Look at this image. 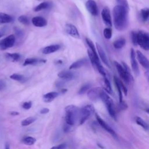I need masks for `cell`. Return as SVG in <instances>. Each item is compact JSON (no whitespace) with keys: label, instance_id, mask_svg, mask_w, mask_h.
Segmentation results:
<instances>
[{"label":"cell","instance_id":"obj_16","mask_svg":"<svg viewBox=\"0 0 149 149\" xmlns=\"http://www.w3.org/2000/svg\"><path fill=\"white\" fill-rule=\"evenodd\" d=\"M31 22L34 26L38 27H42L47 24V21L46 19L41 16H36L33 17Z\"/></svg>","mask_w":149,"mask_h":149},{"label":"cell","instance_id":"obj_51","mask_svg":"<svg viewBox=\"0 0 149 149\" xmlns=\"http://www.w3.org/2000/svg\"><path fill=\"white\" fill-rule=\"evenodd\" d=\"M66 91H67V90L66 89H65V88H63L62 90H61V92L62 93H65V92H66Z\"/></svg>","mask_w":149,"mask_h":149},{"label":"cell","instance_id":"obj_41","mask_svg":"<svg viewBox=\"0 0 149 149\" xmlns=\"http://www.w3.org/2000/svg\"><path fill=\"white\" fill-rule=\"evenodd\" d=\"M118 107H119V109L120 110H125V109H127V105L126 103H125L123 101H122V102H119Z\"/></svg>","mask_w":149,"mask_h":149},{"label":"cell","instance_id":"obj_53","mask_svg":"<svg viewBox=\"0 0 149 149\" xmlns=\"http://www.w3.org/2000/svg\"><path fill=\"white\" fill-rule=\"evenodd\" d=\"M38 1H41V0H38Z\"/></svg>","mask_w":149,"mask_h":149},{"label":"cell","instance_id":"obj_30","mask_svg":"<svg viewBox=\"0 0 149 149\" xmlns=\"http://www.w3.org/2000/svg\"><path fill=\"white\" fill-rule=\"evenodd\" d=\"M5 56L8 59L13 62L17 61L20 57V54L18 53H7Z\"/></svg>","mask_w":149,"mask_h":149},{"label":"cell","instance_id":"obj_52","mask_svg":"<svg viewBox=\"0 0 149 149\" xmlns=\"http://www.w3.org/2000/svg\"><path fill=\"white\" fill-rule=\"evenodd\" d=\"M146 111L147 113H148L149 114V108H147V109H146Z\"/></svg>","mask_w":149,"mask_h":149},{"label":"cell","instance_id":"obj_12","mask_svg":"<svg viewBox=\"0 0 149 149\" xmlns=\"http://www.w3.org/2000/svg\"><path fill=\"white\" fill-rule=\"evenodd\" d=\"M86 7L88 12L93 16H96L98 14V9L96 2L94 0H88L86 3Z\"/></svg>","mask_w":149,"mask_h":149},{"label":"cell","instance_id":"obj_36","mask_svg":"<svg viewBox=\"0 0 149 149\" xmlns=\"http://www.w3.org/2000/svg\"><path fill=\"white\" fill-rule=\"evenodd\" d=\"M103 34H104V37L106 38V39H110L112 37V30L109 28V27H107V28H105L104 30V31H103Z\"/></svg>","mask_w":149,"mask_h":149},{"label":"cell","instance_id":"obj_50","mask_svg":"<svg viewBox=\"0 0 149 149\" xmlns=\"http://www.w3.org/2000/svg\"><path fill=\"white\" fill-rule=\"evenodd\" d=\"M5 149H10L9 144L6 143V144H5Z\"/></svg>","mask_w":149,"mask_h":149},{"label":"cell","instance_id":"obj_28","mask_svg":"<svg viewBox=\"0 0 149 149\" xmlns=\"http://www.w3.org/2000/svg\"><path fill=\"white\" fill-rule=\"evenodd\" d=\"M103 82H104V88L105 90V91L109 94H112V87L111 86V83H110L107 77H104Z\"/></svg>","mask_w":149,"mask_h":149},{"label":"cell","instance_id":"obj_10","mask_svg":"<svg viewBox=\"0 0 149 149\" xmlns=\"http://www.w3.org/2000/svg\"><path fill=\"white\" fill-rule=\"evenodd\" d=\"M95 117H96L98 123H99V125L101 126V127H102L105 131H107L108 133H109L112 136H113L115 137H117V135H116L115 132L113 130V129L112 127H111L98 114H95Z\"/></svg>","mask_w":149,"mask_h":149},{"label":"cell","instance_id":"obj_42","mask_svg":"<svg viewBox=\"0 0 149 149\" xmlns=\"http://www.w3.org/2000/svg\"><path fill=\"white\" fill-rule=\"evenodd\" d=\"M15 31L16 36L19 37H21L22 36H23V31H22V30L20 29L18 27H15Z\"/></svg>","mask_w":149,"mask_h":149},{"label":"cell","instance_id":"obj_26","mask_svg":"<svg viewBox=\"0 0 149 149\" xmlns=\"http://www.w3.org/2000/svg\"><path fill=\"white\" fill-rule=\"evenodd\" d=\"M135 119H136V122L137 123V124L139 125V126H140L144 129L147 130L149 129L148 124L144 120H143L141 118H140L139 116H136Z\"/></svg>","mask_w":149,"mask_h":149},{"label":"cell","instance_id":"obj_33","mask_svg":"<svg viewBox=\"0 0 149 149\" xmlns=\"http://www.w3.org/2000/svg\"><path fill=\"white\" fill-rule=\"evenodd\" d=\"M36 118L33 117V116H30L29 118H27L26 119H24V120H23L21 122V125L23 126H26L28 125H30V124H31L32 123H33L34 122L36 121Z\"/></svg>","mask_w":149,"mask_h":149},{"label":"cell","instance_id":"obj_9","mask_svg":"<svg viewBox=\"0 0 149 149\" xmlns=\"http://www.w3.org/2000/svg\"><path fill=\"white\" fill-rule=\"evenodd\" d=\"M102 91L103 90L101 87L93 88L88 91L87 97L90 100L93 101H95L100 98L101 94Z\"/></svg>","mask_w":149,"mask_h":149},{"label":"cell","instance_id":"obj_20","mask_svg":"<svg viewBox=\"0 0 149 149\" xmlns=\"http://www.w3.org/2000/svg\"><path fill=\"white\" fill-rule=\"evenodd\" d=\"M61 46L58 44H55V45H51L47 47H44L42 50V52L44 54H49L53 52H55L59 50L60 49Z\"/></svg>","mask_w":149,"mask_h":149},{"label":"cell","instance_id":"obj_55","mask_svg":"<svg viewBox=\"0 0 149 149\" xmlns=\"http://www.w3.org/2000/svg\"></svg>","mask_w":149,"mask_h":149},{"label":"cell","instance_id":"obj_2","mask_svg":"<svg viewBox=\"0 0 149 149\" xmlns=\"http://www.w3.org/2000/svg\"><path fill=\"white\" fill-rule=\"evenodd\" d=\"M80 108L74 105H69L65 107V122L66 123L72 126L79 120Z\"/></svg>","mask_w":149,"mask_h":149},{"label":"cell","instance_id":"obj_27","mask_svg":"<svg viewBox=\"0 0 149 149\" xmlns=\"http://www.w3.org/2000/svg\"><path fill=\"white\" fill-rule=\"evenodd\" d=\"M22 142L27 146H32L36 142V139L31 136H26L22 139Z\"/></svg>","mask_w":149,"mask_h":149},{"label":"cell","instance_id":"obj_35","mask_svg":"<svg viewBox=\"0 0 149 149\" xmlns=\"http://www.w3.org/2000/svg\"><path fill=\"white\" fill-rule=\"evenodd\" d=\"M130 36H131V40H132V42L133 44L134 45L136 46L138 44V42H137V39H138L137 33L136 31H132L131 32Z\"/></svg>","mask_w":149,"mask_h":149},{"label":"cell","instance_id":"obj_45","mask_svg":"<svg viewBox=\"0 0 149 149\" xmlns=\"http://www.w3.org/2000/svg\"><path fill=\"white\" fill-rule=\"evenodd\" d=\"M63 84H64V82L63 81H58L55 83V86L58 88H60V87H62L63 86Z\"/></svg>","mask_w":149,"mask_h":149},{"label":"cell","instance_id":"obj_22","mask_svg":"<svg viewBox=\"0 0 149 149\" xmlns=\"http://www.w3.org/2000/svg\"><path fill=\"white\" fill-rule=\"evenodd\" d=\"M87 62V60L86 58H83L81 59H79L73 63H72L69 66V69H78L83 66H84L86 63Z\"/></svg>","mask_w":149,"mask_h":149},{"label":"cell","instance_id":"obj_17","mask_svg":"<svg viewBox=\"0 0 149 149\" xmlns=\"http://www.w3.org/2000/svg\"><path fill=\"white\" fill-rule=\"evenodd\" d=\"M46 60L45 59H38L37 58H27L25 59L23 65V66H27V65H41L44 64L46 62Z\"/></svg>","mask_w":149,"mask_h":149},{"label":"cell","instance_id":"obj_14","mask_svg":"<svg viewBox=\"0 0 149 149\" xmlns=\"http://www.w3.org/2000/svg\"><path fill=\"white\" fill-rule=\"evenodd\" d=\"M136 52L133 48H132L130 50V61H131V65L132 69L135 74L136 76H138L139 74V69L138 66V64L137 63V61L136 59Z\"/></svg>","mask_w":149,"mask_h":149},{"label":"cell","instance_id":"obj_49","mask_svg":"<svg viewBox=\"0 0 149 149\" xmlns=\"http://www.w3.org/2000/svg\"><path fill=\"white\" fill-rule=\"evenodd\" d=\"M145 76L148 80V81L149 82V71H146L145 73Z\"/></svg>","mask_w":149,"mask_h":149},{"label":"cell","instance_id":"obj_24","mask_svg":"<svg viewBox=\"0 0 149 149\" xmlns=\"http://www.w3.org/2000/svg\"><path fill=\"white\" fill-rule=\"evenodd\" d=\"M125 44H126V41H125V38H119L113 42V45L114 48L116 49H120L125 46Z\"/></svg>","mask_w":149,"mask_h":149},{"label":"cell","instance_id":"obj_39","mask_svg":"<svg viewBox=\"0 0 149 149\" xmlns=\"http://www.w3.org/2000/svg\"><path fill=\"white\" fill-rule=\"evenodd\" d=\"M118 3V5L124 6L125 8L129 9V5L127 0H116Z\"/></svg>","mask_w":149,"mask_h":149},{"label":"cell","instance_id":"obj_37","mask_svg":"<svg viewBox=\"0 0 149 149\" xmlns=\"http://www.w3.org/2000/svg\"><path fill=\"white\" fill-rule=\"evenodd\" d=\"M90 87H91V84H89V83H87V84H84L83 86H82L81 87V88H80L78 93L79 94H83L85 93L87 91H88L90 89Z\"/></svg>","mask_w":149,"mask_h":149},{"label":"cell","instance_id":"obj_13","mask_svg":"<svg viewBox=\"0 0 149 149\" xmlns=\"http://www.w3.org/2000/svg\"><path fill=\"white\" fill-rule=\"evenodd\" d=\"M136 55L140 65L144 69H146L147 71H149V61L146 58V56L144 55L139 50H137L136 51Z\"/></svg>","mask_w":149,"mask_h":149},{"label":"cell","instance_id":"obj_3","mask_svg":"<svg viewBox=\"0 0 149 149\" xmlns=\"http://www.w3.org/2000/svg\"><path fill=\"white\" fill-rule=\"evenodd\" d=\"M114 64L119 76L125 83L129 84V83L133 81V77L130 73V69L126 63L122 62V65H121L119 62L114 61Z\"/></svg>","mask_w":149,"mask_h":149},{"label":"cell","instance_id":"obj_38","mask_svg":"<svg viewBox=\"0 0 149 149\" xmlns=\"http://www.w3.org/2000/svg\"><path fill=\"white\" fill-rule=\"evenodd\" d=\"M22 108L24 109H29L31 108V106H32V102L29 101H27V102H24L22 104Z\"/></svg>","mask_w":149,"mask_h":149},{"label":"cell","instance_id":"obj_1","mask_svg":"<svg viewBox=\"0 0 149 149\" xmlns=\"http://www.w3.org/2000/svg\"><path fill=\"white\" fill-rule=\"evenodd\" d=\"M128 10L123 6L116 5L113 9V24L116 29L119 31L124 30L128 22Z\"/></svg>","mask_w":149,"mask_h":149},{"label":"cell","instance_id":"obj_32","mask_svg":"<svg viewBox=\"0 0 149 149\" xmlns=\"http://www.w3.org/2000/svg\"><path fill=\"white\" fill-rule=\"evenodd\" d=\"M10 78L12 80L18 81H20V82H23V81H24L26 80V77L23 75L17 74V73L12 74V75L10 76Z\"/></svg>","mask_w":149,"mask_h":149},{"label":"cell","instance_id":"obj_11","mask_svg":"<svg viewBox=\"0 0 149 149\" xmlns=\"http://www.w3.org/2000/svg\"><path fill=\"white\" fill-rule=\"evenodd\" d=\"M101 17L105 25H107L109 27L112 26V19H111V13L108 7H105L102 10Z\"/></svg>","mask_w":149,"mask_h":149},{"label":"cell","instance_id":"obj_40","mask_svg":"<svg viewBox=\"0 0 149 149\" xmlns=\"http://www.w3.org/2000/svg\"><path fill=\"white\" fill-rule=\"evenodd\" d=\"M67 145L65 143H62L59 145H56L52 147L50 149H66Z\"/></svg>","mask_w":149,"mask_h":149},{"label":"cell","instance_id":"obj_29","mask_svg":"<svg viewBox=\"0 0 149 149\" xmlns=\"http://www.w3.org/2000/svg\"><path fill=\"white\" fill-rule=\"evenodd\" d=\"M141 19L143 22H146L149 19V8H145L140 10Z\"/></svg>","mask_w":149,"mask_h":149},{"label":"cell","instance_id":"obj_43","mask_svg":"<svg viewBox=\"0 0 149 149\" xmlns=\"http://www.w3.org/2000/svg\"><path fill=\"white\" fill-rule=\"evenodd\" d=\"M8 30V27L6 26H3L0 28V38L3 36Z\"/></svg>","mask_w":149,"mask_h":149},{"label":"cell","instance_id":"obj_44","mask_svg":"<svg viewBox=\"0 0 149 149\" xmlns=\"http://www.w3.org/2000/svg\"><path fill=\"white\" fill-rule=\"evenodd\" d=\"M6 87V83L3 80H0V91L3 90Z\"/></svg>","mask_w":149,"mask_h":149},{"label":"cell","instance_id":"obj_25","mask_svg":"<svg viewBox=\"0 0 149 149\" xmlns=\"http://www.w3.org/2000/svg\"><path fill=\"white\" fill-rule=\"evenodd\" d=\"M86 43L88 45V46L90 48V49L92 51V52L93 53V54L95 55V56L97 58H99L98 57V54H97V49L95 48V47L93 43V42L89 38H86Z\"/></svg>","mask_w":149,"mask_h":149},{"label":"cell","instance_id":"obj_8","mask_svg":"<svg viewBox=\"0 0 149 149\" xmlns=\"http://www.w3.org/2000/svg\"><path fill=\"white\" fill-rule=\"evenodd\" d=\"M15 36L13 34L9 35L0 41V48L4 50L13 47L15 42Z\"/></svg>","mask_w":149,"mask_h":149},{"label":"cell","instance_id":"obj_47","mask_svg":"<svg viewBox=\"0 0 149 149\" xmlns=\"http://www.w3.org/2000/svg\"><path fill=\"white\" fill-rule=\"evenodd\" d=\"M70 128V126H69V125L65 123V125L63 126V131L65 132H68L69 131Z\"/></svg>","mask_w":149,"mask_h":149},{"label":"cell","instance_id":"obj_34","mask_svg":"<svg viewBox=\"0 0 149 149\" xmlns=\"http://www.w3.org/2000/svg\"><path fill=\"white\" fill-rule=\"evenodd\" d=\"M17 20L24 25H29L30 24V20L27 16L25 15H21L17 18Z\"/></svg>","mask_w":149,"mask_h":149},{"label":"cell","instance_id":"obj_5","mask_svg":"<svg viewBox=\"0 0 149 149\" xmlns=\"http://www.w3.org/2000/svg\"><path fill=\"white\" fill-rule=\"evenodd\" d=\"M94 112V108L91 104L86 105L80 109L79 122V125H83Z\"/></svg>","mask_w":149,"mask_h":149},{"label":"cell","instance_id":"obj_21","mask_svg":"<svg viewBox=\"0 0 149 149\" xmlns=\"http://www.w3.org/2000/svg\"><path fill=\"white\" fill-rule=\"evenodd\" d=\"M59 94L56 91H52L48 93L43 95V101L45 102H50L58 96Z\"/></svg>","mask_w":149,"mask_h":149},{"label":"cell","instance_id":"obj_31","mask_svg":"<svg viewBox=\"0 0 149 149\" xmlns=\"http://www.w3.org/2000/svg\"><path fill=\"white\" fill-rule=\"evenodd\" d=\"M49 6V3L48 2H41V3H40L34 8V10L35 12H39L40 10L47 9Z\"/></svg>","mask_w":149,"mask_h":149},{"label":"cell","instance_id":"obj_23","mask_svg":"<svg viewBox=\"0 0 149 149\" xmlns=\"http://www.w3.org/2000/svg\"><path fill=\"white\" fill-rule=\"evenodd\" d=\"M13 21V17L6 13H0V23H8Z\"/></svg>","mask_w":149,"mask_h":149},{"label":"cell","instance_id":"obj_54","mask_svg":"<svg viewBox=\"0 0 149 149\" xmlns=\"http://www.w3.org/2000/svg\"><path fill=\"white\" fill-rule=\"evenodd\" d=\"M148 20H149V19H148Z\"/></svg>","mask_w":149,"mask_h":149},{"label":"cell","instance_id":"obj_4","mask_svg":"<svg viewBox=\"0 0 149 149\" xmlns=\"http://www.w3.org/2000/svg\"><path fill=\"white\" fill-rule=\"evenodd\" d=\"M100 98L104 103L109 115L113 119L116 120L115 108L113 102L112 100L111 99V98L108 95V94L105 91L103 90L101 94Z\"/></svg>","mask_w":149,"mask_h":149},{"label":"cell","instance_id":"obj_46","mask_svg":"<svg viewBox=\"0 0 149 149\" xmlns=\"http://www.w3.org/2000/svg\"><path fill=\"white\" fill-rule=\"evenodd\" d=\"M49 111V109L48 108H42L41 109L40 111V113L41 114H46L47 113H48Z\"/></svg>","mask_w":149,"mask_h":149},{"label":"cell","instance_id":"obj_7","mask_svg":"<svg viewBox=\"0 0 149 149\" xmlns=\"http://www.w3.org/2000/svg\"><path fill=\"white\" fill-rule=\"evenodd\" d=\"M113 81H114L115 86L118 91L119 102H122L123 101L122 100V92L125 94V95H127V88L126 87L124 83L122 81V80H120L117 77H116V76L113 77Z\"/></svg>","mask_w":149,"mask_h":149},{"label":"cell","instance_id":"obj_18","mask_svg":"<svg viewBox=\"0 0 149 149\" xmlns=\"http://www.w3.org/2000/svg\"><path fill=\"white\" fill-rule=\"evenodd\" d=\"M96 48H97V50L98 53V54L99 55V56L101 58V61L103 62V63L106 66H107L108 67H109V64L106 54H105V51H104V49H102V48L97 43L96 44Z\"/></svg>","mask_w":149,"mask_h":149},{"label":"cell","instance_id":"obj_15","mask_svg":"<svg viewBox=\"0 0 149 149\" xmlns=\"http://www.w3.org/2000/svg\"><path fill=\"white\" fill-rule=\"evenodd\" d=\"M65 31L69 35H70V36L74 38H80V34L77 28L75 27V26H74L72 24H70V23L66 24L65 26Z\"/></svg>","mask_w":149,"mask_h":149},{"label":"cell","instance_id":"obj_6","mask_svg":"<svg viewBox=\"0 0 149 149\" xmlns=\"http://www.w3.org/2000/svg\"><path fill=\"white\" fill-rule=\"evenodd\" d=\"M137 42L140 47L149 51V33L144 30H140L137 33Z\"/></svg>","mask_w":149,"mask_h":149},{"label":"cell","instance_id":"obj_48","mask_svg":"<svg viewBox=\"0 0 149 149\" xmlns=\"http://www.w3.org/2000/svg\"><path fill=\"white\" fill-rule=\"evenodd\" d=\"M9 113H10V115H11L12 116H16L19 114V113L17 111H11L9 112Z\"/></svg>","mask_w":149,"mask_h":149},{"label":"cell","instance_id":"obj_19","mask_svg":"<svg viewBox=\"0 0 149 149\" xmlns=\"http://www.w3.org/2000/svg\"><path fill=\"white\" fill-rule=\"evenodd\" d=\"M58 76L63 80H70L73 79L74 77L75 74L72 72H70V71H68V70H63V71L60 72L58 74Z\"/></svg>","mask_w":149,"mask_h":149}]
</instances>
